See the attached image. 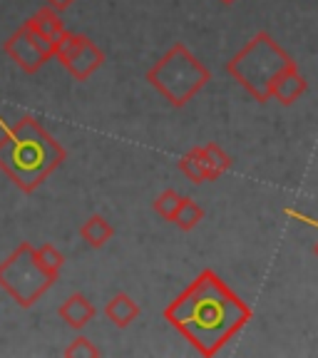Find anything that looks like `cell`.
Instances as JSON below:
<instances>
[{
  "label": "cell",
  "instance_id": "20",
  "mask_svg": "<svg viewBox=\"0 0 318 358\" xmlns=\"http://www.w3.org/2000/svg\"><path fill=\"white\" fill-rule=\"evenodd\" d=\"M219 3H224V6H231V3H236V0H219Z\"/></svg>",
  "mask_w": 318,
  "mask_h": 358
},
{
  "label": "cell",
  "instance_id": "2",
  "mask_svg": "<svg viewBox=\"0 0 318 358\" xmlns=\"http://www.w3.org/2000/svg\"><path fill=\"white\" fill-rule=\"evenodd\" d=\"M67 159V150L33 115H22L0 134V172L25 194L45 185Z\"/></svg>",
  "mask_w": 318,
  "mask_h": 358
},
{
  "label": "cell",
  "instance_id": "1",
  "mask_svg": "<svg viewBox=\"0 0 318 358\" xmlns=\"http://www.w3.org/2000/svg\"><path fill=\"white\" fill-rule=\"evenodd\" d=\"M167 321L189 338L204 356L217 353L252 319V308L234 296L214 271H204L189 289L164 311Z\"/></svg>",
  "mask_w": 318,
  "mask_h": 358
},
{
  "label": "cell",
  "instance_id": "21",
  "mask_svg": "<svg viewBox=\"0 0 318 358\" xmlns=\"http://www.w3.org/2000/svg\"><path fill=\"white\" fill-rule=\"evenodd\" d=\"M316 254H318V246H316Z\"/></svg>",
  "mask_w": 318,
  "mask_h": 358
},
{
  "label": "cell",
  "instance_id": "10",
  "mask_svg": "<svg viewBox=\"0 0 318 358\" xmlns=\"http://www.w3.org/2000/svg\"><path fill=\"white\" fill-rule=\"evenodd\" d=\"M22 25L33 30L38 38L48 40V43H52V45H55L57 38L65 33V22H62L60 13L50 6H43L35 15H30L28 20L22 22Z\"/></svg>",
  "mask_w": 318,
  "mask_h": 358
},
{
  "label": "cell",
  "instance_id": "17",
  "mask_svg": "<svg viewBox=\"0 0 318 358\" xmlns=\"http://www.w3.org/2000/svg\"><path fill=\"white\" fill-rule=\"evenodd\" d=\"M179 201H182V194H179V192L164 189L162 194H159V196L154 199V204H152V207H154V212L159 214V217H162L164 222H172L174 214H177Z\"/></svg>",
  "mask_w": 318,
  "mask_h": 358
},
{
  "label": "cell",
  "instance_id": "15",
  "mask_svg": "<svg viewBox=\"0 0 318 358\" xmlns=\"http://www.w3.org/2000/svg\"><path fill=\"white\" fill-rule=\"evenodd\" d=\"M204 155H207V159H209V167H212L214 179H219L224 172H229L231 169V157L226 155L217 142H207V145H204Z\"/></svg>",
  "mask_w": 318,
  "mask_h": 358
},
{
  "label": "cell",
  "instance_id": "16",
  "mask_svg": "<svg viewBox=\"0 0 318 358\" xmlns=\"http://www.w3.org/2000/svg\"><path fill=\"white\" fill-rule=\"evenodd\" d=\"M35 254H38L40 264H43L48 271H52V274L60 276V268H62V264H65V257H62V252L57 249L55 244L45 241V244L35 246Z\"/></svg>",
  "mask_w": 318,
  "mask_h": 358
},
{
  "label": "cell",
  "instance_id": "7",
  "mask_svg": "<svg viewBox=\"0 0 318 358\" xmlns=\"http://www.w3.org/2000/svg\"><path fill=\"white\" fill-rule=\"evenodd\" d=\"M6 55L20 67L22 73L35 75L45 62H50L55 57V45L48 43V40L38 38L30 28L20 25L10 38L3 45Z\"/></svg>",
  "mask_w": 318,
  "mask_h": 358
},
{
  "label": "cell",
  "instance_id": "6",
  "mask_svg": "<svg viewBox=\"0 0 318 358\" xmlns=\"http://www.w3.org/2000/svg\"><path fill=\"white\" fill-rule=\"evenodd\" d=\"M55 57L62 62V67H65L67 73H70V78H75L78 83L87 80L89 75H95L102 67V62H105V52L87 35L70 33V30H65L57 38Z\"/></svg>",
  "mask_w": 318,
  "mask_h": 358
},
{
  "label": "cell",
  "instance_id": "8",
  "mask_svg": "<svg viewBox=\"0 0 318 358\" xmlns=\"http://www.w3.org/2000/svg\"><path fill=\"white\" fill-rule=\"evenodd\" d=\"M308 90V83L301 73H298L296 62H289V65L274 75L271 85H268V100H276L281 105H294L298 97Z\"/></svg>",
  "mask_w": 318,
  "mask_h": 358
},
{
  "label": "cell",
  "instance_id": "9",
  "mask_svg": "<svg viewBox=\"0 0 318 358\" xmlns=\"http://www.w3.org/2000/svg\"><path fill=\"white\" fill-rule=\"evenodd\" d=\"M57 313H60V319L65 321L70 329L82 331L89 321L95 319L97 311H95V306H92V301H89L85 294H80V291H78V294H70V296L60 303Z\"/></svg>",
  "mask_w": 318,
  "mask_h": 358
},
{
  "label": "cell",
  "instance_id": "11",
  "mask_svg": "<svg viewBox=\"0 0 318 358\" xmlns=\"http://www.w3.org/2000/svg\"><path fill=\"white\" fill-rule=\"evenodd\" d=\"M105 316L117 326V329H127L129 324L140 319V303L134 301L129 294H115V296L107 301L105 306Z\"/></svg>",
  "mask_w": 318,
  "mask_h": 358
},
{
  "label": "cell",
  "instance_id": "13",
  "mask_svg": "<svg viewBox=\"0 0 318 358\" xmlns=\"http://www.w3.org/2000/svg\"><path fill=\"white\" fill-rule=\"evenodd\" d=\"M112 236H115V227H112L102 214H92V217L85 219L82 227H80V239L87 246H92V249H102Z\"/></svg>",
  "mask_w": 318,
  "mask_h": 358
},
{
  "label": "cell",
  "instance_id": "19",
  "mask_svg": "<svg viewBox=\"0 0 318 358\" xmlns=\"http://www.w3.org/2000/svg\"><path fill=\"white\" fill-rule=\"evenodd\" d=\"M75 0H45V6H50V8H55L57 13H62V10H67V8L73 6Z\"/></svg>",
  "mask_w": 318,
  "mask_h": 358
},
{
  "label": "cell",
  "instance_id": "14",
  "mask_svg": "<svg viewBox=\"0 0 318 358\" xmlns=\"http://www.w3.org/2000/svg\"><path fill=\"white\" fill-rule=\"evenodd\" d=\"M204 219V209L196 204L191 196H182V201H179L177 207V214H174L172 224H177L182 231H191L196 227V224Z\"/></svg>",
  "mask_w": 318,
  "mask_h": 358
},
{
  "label": "cell",
  "instance_id": "3",
  "mask_svg": "<svg viewBox=\"0 0 318 358\" xmlns=\"http://www.w3.org/2000/svg\"><path fill=\"white\" fill-rule=\"evenodd\" d=\"M209 78L212 73L191 55L185 43H174L147 73V83L174 107H185Z\"/></svg>",
  "mask_w": 318,
  "mask_h": 358
},
{
  "label": "cell",
  "instance_id": "4",
  "mask_svg": "<svg viewBox=\"0 0 318 358\" xmlns=\"http://www.w3.org/2000/svg\"><path fill=\"white\" fill-rule=\"evenodd\" d=\"M289 62V52L274 43L268 33H259L244 50L236 52L226 65V73L259 102H268V85L276 73H281Z\"/></svg>",
  "mask_w": 318,
  "mask_h": 358
},
{
  "label": "cell",
  "instance_id": "12",
  "mask_svg": "<svg viewBox=\"0 0 318 358\" xmlns=\"http://www.w3.org/2000/svg\"><path fill=\"white\" fill-rule=\"evenodd\" d=\"M179 169L185 177H189V182L194 185H204V182H214L212 167H209V159L204 155V147H191L182 159H179Z\"/></svg>",
  "mask_w": 318,
  "mask_h": 358
},
{
  "label": "cell",
  "instance_id": "18",
  "mask_svg": "<svg viewBox=\"0 0 318 358\" xmlns=\"http://www.w3.org/2000/svg\"><path fill=\"white\" fill-rule=\"evenodd\" d=\"M62 356L65 358H100L102 351L89 341L87 336H78V338L70 341V346L62 351Z\"/></svg>",
  "mask_w": 318,
  "mask_h": 358
},
{
  "label": "cell",
  "instance_id": "5",
  "mask_svg": "<svg viewBox=\"0 0 318 358\" xmlns=\"http://www.w3.org/2000/svg\"><path fill=\"white\" fill-rule=\"evenodd\" d=\"M57 274L48 271L40 264L35 246L22 241L15 246V252L0 262V289L17 303L20 308H30L55 286Z\"/></svg>",
  "mask_w": 318,
  "mask_h": 358
}]
</instances>
